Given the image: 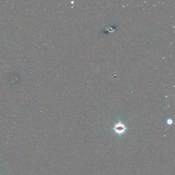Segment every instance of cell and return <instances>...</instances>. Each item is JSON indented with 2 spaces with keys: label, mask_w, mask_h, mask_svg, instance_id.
<instances>
[{
  "label": "cell",
  "mask_w": 175,
  "mask_h": 175,
  "mask_svg": "<svg viewBox=\"0 0 175 175\" xmlns=\"http://www.w3.org/2000/svg\"><path fill=\"white\" fill-rule=\"evenodd\" d=\"M125 129H126L125 126H124V124H123L121 122L115 125L114 127V130H115L116 133L119 135H121L123 134L125 132Z\"/></svg>",
  "instance_id": "obj_1"
}]
</instances>
